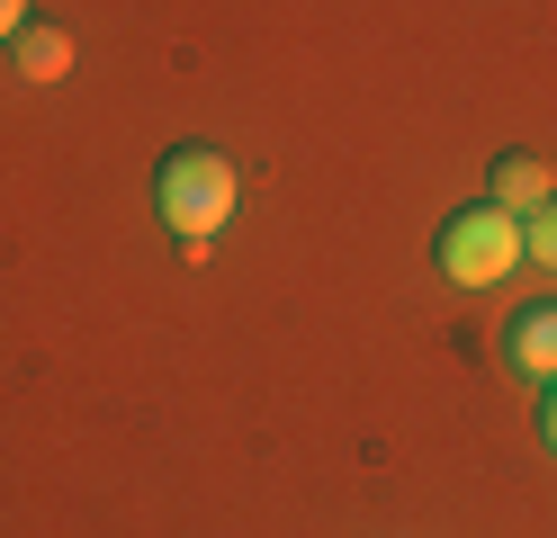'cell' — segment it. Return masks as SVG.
Listing matches in <instances>:
<instances>
[{
    "label": "cell",
    "mask_w": 557,
    "mask_h": 538,
    "mask_svg": "<svg viewBox=\"0 0 557 538\" xmlns=\"http://www.w3.org/2000/svg\"><path fill=\"white\" fill-rule=\"evenodd\" d=\"M540 430H548V449H557V377H548V404H540Z\"/></svg>",
    "instance_id": "cell-8"
},
{
    "label": "cell",
    "mask_w": 557,
    "mask_h": 538,
    "mask_svg": "<svg viewBox=\"0 0 557 538\" xmlns=\"http://www.w3.org/2000/svg\"><path fill=\"white\" fill-rule=\"evenodd\" d=\"M441 270L459 278V287L512 278V270H521V215H504L495 198H485V207H459V215L441 225Z\"/></svg>",
    "instance_id": "cell-2"
},
{
    "label": "cell",
    "mask_w": 557,
    "mask_h": 538,
    "mask_svg": "<svg viewBox=\"0 0 557 538\" xmlns=\"http://www.w3.org/2000/svg\"><path fill=\"white\" fill-rule=\"evenodd\" d=\"M18 27H27V0H0V46H10Z\"/></svg>",
    "instance_id": "cell-7"
},
{
    "label": "cell",
    "mask_w": 557,
    "mask_h": 538,
    "mask_svg": "<svg viewBox=\"0 0 557 538\" xmlns=\"http://www.w3.org/2000/svg\"><path fill=\"white\" fill-rule=\"evenodd\" d=\"M485 198H495L504 215H540V207L557 198V179H548L540 153H495V171H485Z\"/></svg>",
    "instance_id": "cell-3"
},
{
    "label": "cell",
    "mask_w": 557,
    "mask_h": 538,
    "mask_svg": "<svg viewBox=\"0 0 557 538\" xmlns=\"http://www.w3.org/2000/svg\"><path fill=\"white\" fill-rule=\"evenodd\" d=\"M10 46H18L27 82H63V72H73V36H63V27H18Z\"/></svg>",
    "instance_id": "cell-5"
},
{
    "label": "cell",
    "mask_w": 557,
    "mask_h": 538,
    "mask_svg": "<svg viewBox=\"0 0 557 538\" xmlns=\"http://www.w3.org/2000/svg\"><path fill=\"white\" fill-rule=\"evenodd\" d=\"M521 251H531L540 270H557V198H548L540 215H521Z\"/></svg>",
    "instance_id": "cell-6"
},
{
    "label": "cell",
    "mask_w": 557,
    "mask_h": 538,
    "mask_svg": "<svg viewBox=\"0 0 557 538\" xmlns=\"http://www.w3.org/2000/svg\"><path fill=\"white\" fill-rule=\"evenodd\" d=\"M153 198H162V225L181 234L189 251H207V242H216V234L234 225V198H243V179H234V162L216 153V143H181V153L162 162Z\"/></svg>",
    "instance_id": "cell-1"
},
{
    "label": "cell",
    "mask_w": 557,
    "mask_h": 538,
    "mask_svg": "<svg viewBox=\"0 0 557 538\" xmlns=\"http://www.w3.org/2000/svg\"><path fill=\"white\" fill-rule=\"evenodd\" d=\"M504 359H512V368L521 377H557V305H521L512 314V333H504Z\"/></svg>",
    "instance_id": "cell-4"
}]
</instances>
